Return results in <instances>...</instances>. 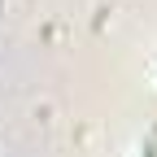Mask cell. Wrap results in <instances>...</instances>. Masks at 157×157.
<instances>
[{"instance_id": "6da1fadb", "label": "cell", "mask_w": 157, "mask_h": 157, "mask_svg": "<svg viewBox=\"0 0 157 157\" xmlns=\"http://www.w3.org/2000/svg\"><path fill=\"white\" fill-rule=\"evenodd\" d=\"M140 157H157V144H153V140H148V144H144V148H140Z\"/></svg>"}]
</instances>
